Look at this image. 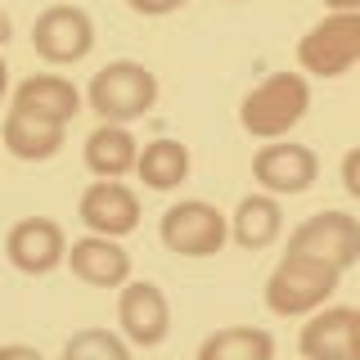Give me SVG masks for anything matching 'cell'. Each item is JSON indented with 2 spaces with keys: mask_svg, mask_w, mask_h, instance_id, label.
<instances>
[{
  "mask_svg": "<svg viewBox=\"0 0 360 360\" xmlns=\"http://www.w3.org/2000/svg\"><path fill=\"white\" fill-rule=\"evenodd\" d=\"M342 185H347L352 198H360V149H352L342 158Z\"/></svg>",
  "mask_w": 360,
  "mask_h": 360,
  "instance_id": "22",
  "label": "cell"
},
{
  "mask_svg": "<svg viewBox=\"0 0 360 360\" xmlns=\"http://www.w3.org/2000/svg\"><path fill=\"white\" fill-rule=\"evenodd\" d=\"M198 360H275V338L252 324H234V329H217L198 347Z\"/></svg>",
  "mask_w": 360,
  "mask_h": 360,
  "instance_id": "18",
  "label": "cell"
},
{
  "mask_svg": "<svg viewBox=\"0 0 360 360\" xmlns=\"http://www.w3.org/2000/svg\"><path fill=\"white\" fill-rule=\"evenodd\" d=\"M297 63L311 77H342L360 63V14H329L302 37Z\"/></svg>",
  "mask_w": 360,
  "mask_h": 360,
  "instance_id": "4",
  "label": "cell"
},
{
  "mask_svg": "<svg viewBox=\"0 0 360 360\" xmlns=\"http://www.w3.org/2000/svg\"><path fill=\"white\" fill-rule=\"evenodd\" d=\"M32 45L45 63H82L95 50V22L77 5H50L32 27Z\"/></svg>",
  "mask_w": 360,
  "mask_h": 360,
  "instance_id": "7",
  "label": "cell"
},
{
  "mask_svg": "<svg viewBox=\"0 0 360 360\" xmlns=\"http://www.w3.org/2000/svg\"><path fill=\"white\" fill-rule=\"evenodd\" d=\"M77 217L86 221L90 234H104V239H122L140 225V198L131 194L122 180H95L82 194Z\"/></svg>",
  "mask_w": 360,
  "mask_h": 360,
  "instance_id": "10",
  "label": "cell"
},
{
  "mask_svg": "<svg viewBox=\"0 0 360 360\" xmlns=\"http://www.w3.org/2000/svg\"><path fill=\"white\" fill-rule=\"evenodd\" d=\"M338 279H342V270H333L320 257L284 252L266 279V307L275 315H284V320H292V315H315L338 292Z\"/></svg>",
  "mask_w": 360,
  "mask_h": 360,
  "instance_id": "1",
  "label": "cell"
},
{
  "mask_svg": "<svg viewBox=\"0 0 360 360\" xmlns=\"http://www.w3.org/2000/svg\"><path fill=\"white\" fill-rule=\"evenodd\" d=\"M333 14H360V0H324Z\"/></svg>",
  "mask_w": 360,
  "mask_h": 360,
  "instance_id": "25",
  "label": "cell"
},
{
  "mask_svg": "<svg viewBox=\"0 0 360 360\" xmlns=\"http://www.w3.org/2000/svg\"><path fill=\"white\" fill-rule=\"evenodd\" d=\"M135 162H140V140H135L127 127H117V122H99V127L86 135V167L99 180L127 176V172H135Z\"/></svg>",
  "mask_w": 360,
  "mask_h": 360,
  "instance_id": "14",
  "label": "cell"
},
{
  "mask_svg": "<svg viewBox=\"0 0 360 360\" xmlns=\"http://www.w3.org/2000/svg\"><path fill=\"white\" fill-rule=\"evenodd\" d=\"M0 360H45L37 347H22V342H9V347H0Z\"/></svg>",
  "mask_w": 360,
  "mask_h": 360,
  "instance_id": "23",
  "label": "cell"
},
{
  "mask_svg": "<svg viewBox=\"0 0 360 360\" xmlns=\"http://www.w3.org/2000/svg\"><path fill=\"white\" fill-rule=\"evenodd\" d=\"M63 131L59 122H45L27 108H9L5 117V149L18 158V162H45L63 149Z\"/></svg>",
  "mask_w": 360,
  "mask_h": 360,
  "instance_id": "15",
  "label": "cell"
},
{
  "mask_svg": "<svg viewBox=\"0 0 360 360\" xmlns=\"http://www.w3.org/2000/svg\"><path fill=\"white\" fill-rule=\"evenodd\" d=\"M279 230H284V212H279L275 194H248L239 207H234V217H230L234 243L248 248V252L270 248V243L279 239Z\"/></svg>",
  "mask_w": 360,
  "mask_h": 360,
  "instance_id": "17",
  "label": "cell"
},
{
  "mask_svg": "<svg viewBox=\"0 0 360 360\" xmlns=\"http://www.w3.org/2000/svg\"><path fill=\"white\" fill-rule=\"evenodd\" d=\"M5 41H9V14L0 9V45H5Z\"/></svg>",
  "mask_w": 360,
  "mask_h": 360,
  "instance_id": "27",
  "label": "cell"
},
{
  "mask_svg": "<svg viewBox=\"0 0 360 360\" xmlns=\"http://www.w3.org/2000/svg\"><path fill=\"white\" fill-rule=\"evenodd\" d=\"M288 252H307L333 270H352L360 262V221L347 212H315L288 234Z\"/></svg>",
  "mask_w": 360,
  "mask_h": 360,
  "instance_id": "6",
  "label": "cell"
},
{
  "mask_svg": "<svg viewBox=\"0 0 360 360\" xmlns=\"http://www.w3.org/2000/svg\"><path fill=\"white\" fill-rule=\"evenodd\" d=\"M158 234H162V243L172 248V252H180V257H212V252L225 248V239H230V221H225L212 202L189 198V202L167 207Z\"/></svg>",
  "mask_w": 360,
  "mask_h": 360,
  "instance_id": "5",
  "label": "cell"
},
{
  "mask_svg": "<svg viewBox=\"0 0 360 360\" xmlns=\"http://www.w3.org/2000/svg\"><path fill=\"white\" fill-rule=\"evenodd\" d=\"M68 266H72L77 279L95 288H122L131 279V252L117 239H104V234H86L68 248Z\"/></svg>",
  "mask_w": 360,
  "mask_h": 360,
  "instance_id": "12",
  "label": "cell"
},
{
  "mask_svg": "<svg viewBox=\"0 0 360 360\" xmlns=\"http://www.w3.org/2000/svg\"><path fill=\"white\" fill-rule=\"evenodd\" d=\"M5 90H9V68H5V59H0V99H5Z\"/></svg>",
  "mask_w": 360,
  "mask_h": 360,
  "instance_id": "26",
  "label": "cell"
},
{
  "mask_svg": "<svg viewBox=\"0 0 360 360\" xmlns=\"http://www.w3.org/2000/svg\"><path fill=\"white\" fill-rule=\"evenodd\" d=\"M135 172L149 189H176L180 180L189 176V149L180 140H153L140 149V162Z\"/></svg>",
  "mask_w": 360,
  "mask_h": 360,
  "instance_id": "19",
  "label": "cell"
},
{
  "mask_svg": "<svg viewBox=\"0 0 360 360\" xmlns=\"http://www.w3.org/2000/svg\"><path fill=\"white\" fill-rule=\"evenodd\" d=\"M135 14H149V18H162V14H176L185 0H127Z\"/></svg>",
  "mask_w": 360,
  "mask_h": 360,
  "instance_id": "21",
  "label": "cell"
},
{
  "mask_svg": "<svg viewBox=\"0 0 360 360\" xmlns=\"http://www.w3.org/2000/svg\"><path fill=\"white\" fill-rule=\"evenodd\" d=\"M117 320L127 342L135 347H158L172 333V307H167V292L153 279H127L122 284V302H117Z\"/></svg>",
  "mask_w": 360,
  "mask_h": 360,
  "instance_id": "8",
  "label": "cell"
},
{
  "mask_svg": "<svg viewBox=\"0 0 360 360\" xmlns=\"http://www.w3.org/2000/svg\"><path fill=\"white\" fill-rule=\"evenodd\" d=\"M307 360H352V307L315 311L297 338Z\"/></svg>",
  "mask_w": 360,
  "mask_h": 360,
  "instance_id": "16",
  "label": "cell"
},
{
  "mask_svg": "<svg viewBox=\"0 0 360 360\" xmlns=\"http://www.w3.org/2000/svg\"><path fill=\"white\" fill-rule=\"evenodd\" d=\"M59 360H131V347L108 329H82L63 342Z\"/></svg>",
  "mask_w": 360,
  "mask_h": 360,
  "instance_id": "20",
  "label": "cell"
},
{
  "mask_svg": "<svg viewBox=\"0 0 360 360\" xmlns=\"http://www.w3.org/2000/svg\"><path fill=\"white\" fill-rule=\"evenodd\" d=\"M86 104L95 108L104 122L127 127V122L144 117V112L158 104V77L144 63H135V59H117V63L99 68V72L90 77Z\"/></svg>",
  "mask_w": 360,
  "mask_h": 360,
  "instance_id": "3",
  "label": "cell"
},
{
  "mask_svg": "<svg viewBox=\"0 0 360 360\" xmlns=\"http://www.w3.org/2000/svg\"><path fill=\"white\" fill-rule=\"evenodd\" d=\"M352 360H360V307H352Z\"/></svg>",
  "mask_w": 360,
  "mask_h": 360,
  "instance_id": "24",
  "label": "cell"
},
{
  "mask_svg": "<svg viewBox=\"0 0 360 360\" xmlns=\"http://www.w3.org/2000/svg\"><path fill=\"white\" fill-rule=\"evenodd\" d=\"M5 252L22 275H50L54 266L68 262V239H63V230L54 221L27 217V221H18L14 230H9Z\"/></svg>",
  "mask_w": 360,
  "mask_h": 360,
  "instance_id": "11",
  "label": "cell"
},
{
  "mask_svg": "<svg viewBox=\"0 0 360 360\" xmlns=\"http://www.w3.org/2000/svg\"><path fill=\"white\" fill-rule=\"evenodd\" d=\"M14 108H27V112H37V117H45V122L68 127V122L82 112V90L68 82V77L41 72V77H27V82L14 90Z\"/></svg>",
  "mask_w": 360,
  "mask_h": 360,
  "instance_id": "13",
  "label": "cell"
},
{
  "mask_svg": "<svg viewBox=\"0 0 360 360\" xmlns=\"http://www.w3.org/2000/svg\"><path fill=\"white\" fill-rule=\"evenodd\" d=\"M311 108V86L302 72H275L266 77L257 90H248L243 104H239V122L248 135L257 140H279L307 117Z\"/></svg>",
  "mask_w": 360,
  "mask_h": 360,
  "instance_id": "2",
  "label": "cell"
},
{
  "mask_svg": "<svg viewBox=\"0 0 360 360\" xmlns=\"http://www.w3.org/2000/svg\"><path fill=\"white\" fill-rule=\"evenodd\" d=\"M252 176L266 194H307L320 176V158L307 144H266L252 158Z\"/></svg>",
  "mask_w": 360,
  "mask_h": 360,
  "instance_id": "9",
  "label": "cell"
}]
</instances>
